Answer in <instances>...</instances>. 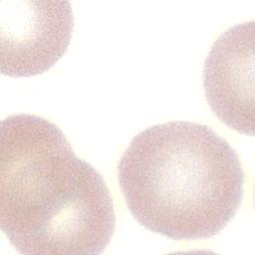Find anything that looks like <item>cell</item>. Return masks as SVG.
<instances>
[{
	"label": "cell",
	"instance_id": "obj_1",
	"mask_svg": "<svg viewBox=\"0 0 255 255\" xmlns=\"http://www.w3.org/2000/svg\"><path fill=\"white\" fill-rule=\"evenodd\" d=\"M0 225L25 255H97L116 228L113 197L58 126L35 115L1 122Z\"/></svg>",
	"mask_w": 255,
	"mask_h": 255
},
{
	"label": "cell",
	"instance_id": "obj_3",
	"mask_svg": "<svg viewBox=\"0 0 255 255\" xmlns=\"http://www.w3.org/2000/svg\"><path fill=\"white\" fill-rule=\"evenodd\" d=\"M73 29L68 1L1 0V73L18 78L47 72L68 50Z\"/></svg>",
	"mask_w": 255,
	"mask_h": 255
},
{
	"label": "cell",
	"instance_id": "obj_4",
	"mask_svg": "<svg viewBox=\"0 0 255 255\" xmlns=\"http://www.w3.org/2000/svg\"><path fill=\"white\" fill-rule=\"evenodd\" d=\"M205 98L230 128L254 134V21L237 24L213 43L203 66Z\"/></svg>",
	"mask_w": 255,
	"mask_h": 255
},
{
	"label": "cell",
	"instance_id": "obj_2",
	"mask_svg": "<svg viewBox=\"0 0 255 255\" xmlns=\"http://www.w3.org/2000/svg\"><path fill=\"white\" fill-rule=\"evenodd\" d=\"M126 205L144 228L206 239L235 216L245 175L236 150L206 125L174 121L132 137L118 162Z\"/></svg>",
	"mask_w": 255,
	"mask_h": 255
}]
</instances>
